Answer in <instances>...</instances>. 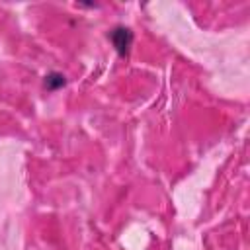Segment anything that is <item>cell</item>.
Instances as JSON below:
<instances>
[{"instance_id":"6da1fadb","label":"cell","mask_w":250,"mask_h":250,"mask_svg":"<svg viewBox=\"0 0 250 250\" xmlns=\"http://www.w3.org/2000/svg\"><path fill=\"white\" fill-rule=\"evenodd\" d=\"M109 41L113 43L115 51L119 57H127L129 51H131V45H133V31L125 25H115L111 31H109Z\"/></svg>"},{"instance_id":"7a4b0ae2","label":"cell","mask_w":250,"mask_h":250,"mask_svg":"<svg viewBox=\"0 0 250 250\" xmlns=\"http://www.w3.org/2000/svg\"><path fill=\"white\" fill-rule=\"evenodd\" d=\"M43 86H45V90H47V92H55V90H61L62 86H66V78H64V74H62V72L53 70V72H49V74L45 76Z\"/></svg>"}]
</instances>
